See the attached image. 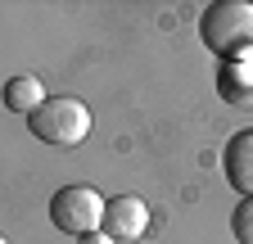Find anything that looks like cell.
Returning <instances> with one entry per match:
<instances>
[{
	"instance_id": "cell-1",
	"label": "cell",
	"mask_w": 253,
	"mask_h": 244,
	"mask_svg": "<svg viewBox=\"0 0 253 244\" xmlns=\"http://www.w3.org/2000/svg\"><path fill=\"white\" fill-rule=\"evenodd\" d=\"M199 41L221 64L253 59V5L249 0H217V5H208L199 18Z\"/></svg>"
},
{
	"instance_id": "cell-2",
	"label": "cell",
	"mask_w": 253,
	"mask_h": 244,
	"mask_svg": "<svg viewBox=\"0 0 253 244\" xmlns=\"http://www.w3.org/2000/svg\"><path fill=\"white\" fill-rule=\"evenodd\" d=\"M27 127L37 140L45 145H59V149H73L90 136V109L77 100V95H50L37 113L27 118Z\"/></svg>"
},
{
	"instance_id": "cell-3",
	"label": "cell",
	"mask_w": 253,
	"mask_h": 244,
	"mask_svg": "<svg viewBox=\"0 0 253 244\" xmlns=\"http://www.w3.org/2000/svg\"><path fill=\"white\" fill-rule=\"evenodd\" d=\"M104 195L95 190V186H63L54 190L50 199V222L63 231V235H95V231H104Z\"/></svg>"
},
{
	"instance_id": "cell-4",
	"label": "cell",
	"mask_w": 253,
	"mask_h": 244,
	"mask_svg": "<svg viewBox=\"0 0 253 244\" xmlns=\"http://www.w3.org/2000/svg\"><path fill=\"white\" fill-rule=\"evenodd\" d=\"M149 231V203L136 195H113L104 203V235L113 240H140Z\"/></svg>"
},
{
	"instance_id": "cell-5",
	"label": "cell",
	"mask_w": 253,
	"mask_h": 244,
	"mask_svg": "<svg viewBox=\"0 0 253 244\" xmlns=\"http://www.w3.org/2000/svg\"><path fill=\"white\" fill-rule=\"evenodd\" d=\"M221 172H226V186L240 199H253V131H235L221 149Z\"/></svg>"
},
{
	"instance_id": "cell-6",
	"label": "cell",
	"mask_w": 253,
	"mask_h": 244,
	"mask_svg": "<svg viewBox=\"0 0 253 244\" xmlns=\"http://www.w3.org/2000/svg\"><path fill=\"white\" fill-rule=\"evenodd\" d=\"M217 90H221V100H226V104L253 109V59L221 64V68H217Z\"/></svg>"
},
{
	"instance_id": "cell-7",
	"label": "cell",
	"mask_w": 253,
	"mask_h": 244,
	"mask_svg": "<svg viewBox=\"0 0 253 244\" xmlns=\"http://www.w3.org/2000/svg\"><path fill=\"white\" fill-rule=\"evenodd\" d=\"M0 100H5V109H9V113L32 118V113H37L50 95H45L41 77H9V81H5V90H0Z\"/></svg>"
},
{
	"instance_id": "cell-8",
	"label": "cell",
	"mask_w": 253,
	"mask_h": 244,
	"mask_svg": "<svg viewBox=\"0 0 253 244\" xmlns=\"http://www.w3.org/2000/svg\"><path fill=\"white\" fill-rule=\"evenodd\" d=\"M231 235L240 244H253V199H240L231 212Z\"/></svg>"
},
{
	"instance_id": "cell-9",
	"label": "cell",
	"mask_w": 253,
	"mask_h": 244,
	"mask_svg": "<svg viewBox=\"0 0 253 244\" xmlns=\"http://www.w3.org/2000/svg\"><path fill=\"white\" fill-rule=\"evenodd\" d=\"M77 244H113V235H104V231H95V235H82Z\"/></svg>"
},
{
	"instance_id": "cell-10",
	"label": "cell",
	"mask_w": 253,
	"mask_h": 244,
	"mask_svg": "<svg viewBox=\"0 0 253 244\" xmlns=\"http://www.w3.org/2000/svg\"><path fill=\"white\" fill-rule=\"evenodd\" d=\"M0 244H9V240H5V235H0Z\"/></svg>"
}]
</instances>
